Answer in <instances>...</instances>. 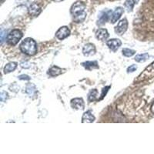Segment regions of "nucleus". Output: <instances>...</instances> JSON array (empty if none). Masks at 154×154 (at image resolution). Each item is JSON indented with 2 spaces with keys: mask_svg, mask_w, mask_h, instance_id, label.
<instances>
[{
  "mask_svg": "<svg viewBox=\"0 0 154 154\" xmlns=\"http://www.w3.org/2000/svg\"><path fill=\"white\" fill-rule=\"evenodd\" d=\"M86 5L82 2H77L73 4L71 8V14L73 16L75 23H82L86 17V12L85 11Z\"/></svg>",
  "mask_w": 154,
  "mask_h": 154,
  "instance_id": "f257e3e1",
  "label": "nucleus"
},
{
  "mask_svg": "<svg viewBox=\"0 0 154 154\" xmlns=\"http://www.w3.org/2000/svg\"><path fill=\"white\" fill-rule=\"evenodd\" d=\"M20 49L25 54L34 56L37 53V45L35 40L31 38H27L20 45Z\"/></svg>",
  "mask_w": 154,
  "mask_h": 154,
  "instance_id": "f03ea898",
  "label": "nucleus"
},
{
  "mask_svg": "<svg viewBox=\"0 0 154 154\" xmlns=\"http://www.w3.org/2000/svg\"><path fill=\"white\" fill-rule=\"evenodd\" d=\"M23 37L22 32L19 29H14L11 31L7 36V42L11 46H15L19 42Z\"/></svg>",
  "mask_w": 154,
  "mask_h": 154,
  "instance_id": "7ed1b4c3",
  "label": "nucleus"
},
{
  "mask_svg": "<svg viewBox=\"0 0 154 154\" xmlns=\"http://www.w3.org/2000/svg\"><path fill=\"white\" fill-rule=\"evenodd\" d=\"M128 28V22L126 19H122L121 21L119 22L117 26H116L115 32L119 35H123L125 32L127 30Z\"/></svg>",
  "mask_w": 154,
  "mask_h": 154,
  "instance_id": "20e7f679",
  "label": "nucleus"
},
{
  "mask_svg": "<svg viewBox=\"0 0 154 154\" xmlns=\"http://www.w3.org/2000/svg\"><path fill=\"white\" fill-rule=\"evenodd\" d=\"M70 34V30L69 29L68 27L66 26H63L56 32V35L59 39L60 40H63L64 38H66V37H68Z\"/></svg>",
  "mask_w": 154,
  "mask_h": 154,
  "instance_id": "39448f33",
  "label": "nucleus"
},
{
  "mask_svg": "<svg viewBox=\"0 0 154 154\" xmlns=\"http://www.w3.org/2000/svg\"><path fill=\"white\" fill-rule=\"evenodd\" d=\"M96 53V47L93 44L88 43L85 45L83 49H82V53L85 56H93Z\"/></svg>",
  "mask_w": 154,
  "mask_h": 154,
  "instance_id": "423d86ee",
  "label": "nucleus"
},
{
  "mask_svg": "<svg viewBox=\"0 0 154 154\" xmlns=\"http://www.w3.org/2000/svg\"><path fill=\"white\" fill-rule=\"evenodd\" d=\"M107 46L109 49H111L113 52H116V51L117 50L119 47L122 45V42L118 38H112V39H110V40H109L107 42Z\"/></svg>",
  "mask_w": 154,
  "mask_h": 154,
  "instance_id": "0eeeda50",
  "label": "nucleus"
},
{
  "mask_svg": "<svg viewBox=\"0 0 154 154\" xmlns=\"http://www.w3.org/2000/svg\"><path fill=\"white\" fill-rule=\"evenodd\" d=\"M41 8L36 3H32L29 8V13L32 16H38L40 14Z\"/></svg>",
  "mask_w": 154,
  "mask_h": 154,
  "instance_id": "6e6552de",
  "label": "nucleus"
},
{
  "mask_svg": "<svg viewBox=\"0 0 154 154\" xmlns=\"http://www.w3.org/2000/svg\"><path fill=\"white\" fill-rule=\"evenodd\" d=\"M71 106H72V108L75 109H83L85 105L82 99L75 98L72 100V101H71Z\"/></svg>",
  "mask_w": 154,
  "mask_h": 154,
  "instance_id": "1a4fd4ad",
  "label": "nucleus"
},
{
  "mask_svg": "<svg viewBox=\"0 0 154 154\" xmlns=\"http://www.w3.org/2000/svg\"><path fill=\"white\" fill-rule=\"evenodd\" d=\"M109 33L106 29H100L97 30L96 32V37L98 38L99 40L105 41L109 38Z\"/></svg>",
  "mask_w": 154,
  "mask_h": 154,
  "instance_id": "9d476101",
  "label": "nucleus"
},
{
  "mask_svg": "<svg viewBox=\"0 0 154 154\" xmlns=\"http://www.w3.org/2000/svg\"><path fill=\"white\" fill-rule=\"evenodd\" d=\"M123 12H124V10H123V8L121 7H118L117 9H116V10L112 12V14L111 15V23H115L116 22H117V20H119L120 16H122V14L123 13Z\"/></svg>",
  "mask_w": 154,
  "mask_h": 154,
  "instance_id": "9b49d317",
  "label": "nucleus"
},
{
  "mask_svg": "<svg viewBox=\"0 0 154 154\" xmlns=\"http://www.w3.org/2000/svg\"><path fill=\"white\" fill-rule=\"evenodd\" d=\"M95 120V117L92 114V112L90 111H87V112H85L82 116V122L83 123H93V121Z\"/></svg>",
  "mask_w": 154,
  "mask_h": 154,
  "instance_id": "f8f14e48",
  "label": "nucleus"
},
{
  "mask_svg": "<svg viewBox=\"0 0 154 154\" xmlns=\"http://www.w3.org/2000/svg\"><path fill=\"white\" fill-rule=\"evenodd\" d=\"M87 70H92L94 69H98L99 65L96 61H87L82 64Z\"/></svg>",
  "mask_w": 154,
  "mask_h": 154,
  "instance_id": "ddd939ff",
  "label": "nucleus"
},
{
  "mask_svg": "<svg viewBox=\"0 0 154 154\" xmlns=\"http://www.w3.org/2000/svg\"><path fill=\"white\" fill-rule=\"evenodd\" d=\"M17 67V63L12 62V63H8L7 65L4 67V72L5 73H9L11 72H13Z\"/></svg>",
  "mask_w": 154,
  "mask_h": 154,
  "instance_id": "4468645a",
  "label": "nucleus"
},
{
  "mask_svg": "<svg viewBox=\"0 0 154 154\" xmlns=\"http://www.w3.org/2000/svg\"><path fill=\"white\" fill-rule=\"evenodd\" d=\"M112 12V11H109L108 12H102V16H100V20H99V24L100 25H103L105 24L107 22L108 19L111 16H109V13Z\"/></svg>",
  "mask_w": 154,
  "mask_h": 154,
  "instance_id": "2eb2a0df",
  "label": "nucleus"
},
{
  "mask_svg": "<svg viewBox=\"0 0 154 154\" xmlns=\"http://www.w3.org/2000/svg\"><path fill=\"white\" fill-rule=\"evenodd\" d=\"M62 73V69L58 66H53L49 70V74L51 76H57Z\"/></svg>",
  "mask_w": 154,
  "mask_h": 154,
  "instance_id": "dca6fc26",
  "label": "nucleus"
},
{
  "mask_svg": "<svg viewBox=\"0 0 154 154\" xmlns=\"http://www.w3.org/2000/svg\"><path fill=\"white\" fill-rule=\"evenodd\" d=\"M149 56L148 53H143V54H140L137 55L136 57H135V60L138 63H144V62L146 61L148 59H149Z\"/></svg>",
  "mask_w": 154,
  "mask_h": 154,
  "instance_id": "f3484780",
  "label": "nucleus"
},
{
  "mask_svg": "<svg viewBox=\"0 0 154 154\" xmlns=\"http://www.w3.org/2000/svg\"><path fill=\"white\" fill-rule=\"evenodd\" d=\"M27 94H29V96H32L36 92V88H35V85L32 84V83H29L26 86V90Z\"/></svg>",
  "mask_w": 154,
  "mask_h": 154,
  "instance_id": "a211bd4d",
  "label": "nucleus"
},
{
  "mask_svg": "<svg viewBox=\"0 0 154 154\" xmlns=\"http://www.w3.org/2000/svg\"><path fill=\"white\" fill-rule=\"evenodd\" d=\"M97 94H98V92L96 89H93L90 91V93H89V96H88V99H89V102L94 101V100H96V96H97Z\"/></svg>",
  "mask_w": 154,
  "mask_h": 154,
  "instance_id": "6ab92c4d",
  "label": "nucleus"
},
{
  "mask_svg": "<svg viewBox=\"0 0 154 154\" xmlns=\"http://www.w3.org/2000/svg\"><path fill=\"white\" fill-rule=\"evenodd\" d=\"M134 5H135L134 0H126V2H125V6H126V8L127 9V10L129 11V12L133 10Z\"/></svg>",
  "mask_w": 154,
  "mask_h": 154,
  "instance_id": "aec40b11",
  "label": "nucleus"
},
{
  "mask_svg": "<svg viewBox=\"0 0 154 154\" xmlns=\"http://www.w3.org/2000/svg\"><path fill=\"white\" fill-rule=\"evenodd\" d=\"M136 53L134 50L130 49H123V56H126V57H131L133 55Z\"/></svg>",
  "mask_w": 154,
  "mask_h": 154,
  "instance_id": "412c9836",
  "label": "nucleus"
},
{
  "mask_svg": "<svg viewBox=\"0 0 154 154\" xmlns=\"http://www.w3.org/2000/svg\"><path fill=\"white\" fill-rule=\"evenodd\" d=\"M154 72V62L151 64L150 66H149V67H147V68L144 70V72H143V74L147 73V72L150 73V72Z\"/></svg>",
  "mask_w": 154,
  "mask_h": 154,
  "instance_id": "4be33fe9",
  "label": "nucleus"
},
{
  "mask_svg": "<svg viewBox=\"0 0 154 154\" xmlns=\"http://www.w3.org/2000/svg\"><path fill=\"white\" fill-rule=\"evenodd\" d=\"M0 99L2 102L5 101L8 99V93L6 92H2L0 94Z\"/></svg>",
  "mask_w": 154,
  "mask_h": 154,
  "instance_id": "5701e85b",
  "label": "nucleus"
},
{
  "mask_svg": "<svg viewBox=\"0 0 154 154\" xmlns=\"http://www.w3.org/2000/svg\"><path fill=\"white\" fill-rule=\"evenodd\" d=\"M137 69V66L136 65H132L130 67H128L127 69V72H133L136 71Z\"/></svg>",
  "mask_w": 154,
  "mask_h": 154,
  "instance_id": "b1692460",
  "label": "nucleus"
},
{
  "mask_svg": "<svg viewBox=\"0 0 154 154\" xmlns=\"http://www.w3.org/2000/svg\"><path fill=\"white\" fill-rule=\"evenodd\" d=\"M19 79L21 80H29L30 77L27 75H21L19 76Z\"/></svg>",
  "mask_w": 154,
  "mask_h": 154,
  "instance_id": "393cba45",
  "label": "nucleus"
},
{
  "mask_svg": "<svg viewBox=\"0 0 154 154\" xmlns=\"http://www.w3.org/2000/svg\"><path fill=\"white\" fill-rule=\"evenodd\" d=\"M28 64H29V63H27V62H26V63H21V66L23 67V68H26V69L29 68L30 66L28 65Z\"/></svg>",
  "mask_w": 154,
  "mask_h": 154,
  "instance_id": "a878e982",
  "label": "nucleus"
},
{
  "mask_svg": "<svg viewBox=\"0 0 154 154\" xmlns=\"http://www.w3.org/2000/svg\"><path fill=\"white\" fill-rule=\"evenodd\" d=\"M4 36H5V32L2 31V32H1V42L2 43L4 41Z\"/></svg>",
  "mask_w": 154,
  "mask_h": 154,
  "instance_id": "bb28decb",
  "label": "nucleus"
},
{
  "mask_svg": "<svg viewBox=\"0 0 154 154\" xmlns=\"http://www.w3.org/2000/svg\"><path fill=\"white\" fill-rule=\"evenodd\" d=\"M151 111H152V113H154V103H152V106H151Z\"/></svg>",
  "mask_w": 154,
  "mask_h": 154,
  "instance_id": "cd10ccee",
  "label": "nucleus"
},
{
  "mask_svg": "<svg viewBox=\"0 0 154 154\" xmlns=\"http://www.w3.org/2000/svg\"><path fill=\"white\" fill-rule=\"evenodd\" d=\"M137 1H138V0H137Z\"/></svg>",
  "mask_w": 154,
  "mask_h": 154,
  "instance_id": "c85d7f7f",
  "label": "nucleus"
}]
</instances>
